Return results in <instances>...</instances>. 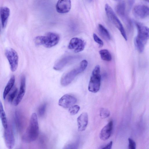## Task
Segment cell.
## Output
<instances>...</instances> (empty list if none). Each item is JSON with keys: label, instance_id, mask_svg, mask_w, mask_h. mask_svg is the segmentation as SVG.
I'll use <instances>...</instances> for the list:
<instances>
[{"label": "cell", "instance_id": "obj_1", "mask_svg": "<svg viewBox=\"0 0 149 149\" xmlns=\"http://www.w3.org/2000/svg\"><path fill=\"white\" fill-rule=\"evenodd\" d=\"M39 133L37 116L35 113H33L31 115L29 126L23 136L22 140L28 143L33 141L37 138Z\"/></svg>", "mask_w": 149, "mask_h": 149}, {"label": "cell", "instance_id": "obj_2", "mask_svg": "<svg viewBox=\"0 0 149 149\" xmlns=\"http://www.w3.org/2000/svg\"><path fill=\"white\" fill-rule=\"evenodd\" d=\"M88 63L87 60H84L81 62L78 67L65 74L61 80V85L63 86H66L69 84L77 75L85 70Z\"/></svg>", "mask_w": 149, "mask_h": 149}, {"label": "cell", "instance_id": "obj_3", "mask_svg": "<svg viewBox=\"0 0 149 149\" xmlns=\"http://www.w3.org/2000/svg\"><path fill=\"white\" fill-rule=\"evenodd\" d=\"M60 39L59 35L56 33L49 32L45 36L36 37L34 42L37 45H43L47 48H50L57 45Z\"/></svg>", "mask_w": 149, "mask_h": 149}, {"label": "cell", "instance_id": "obj_4", "mask_svg": "<svg viewBox=\"0 0 149 149\" xmlns=\"http://www.w3.org/2000/svg\"><path fill=\"white\" fill-rule=\"evenodd\" d=\"M107 16L110 21L119 30L125 40L127 37L124 28L111 7L107 3L105 6Z\"/></svg>", "mask_w": 149, "mask_h": 149}, {"label": "cell", "instance_id": "obj_5", "mask_svg": "<svg viewBox=\"0 0 149 149\" xmlns=\"http://www.w3.org/2000/svg\"><path fill=\"white\" fill-rule=\"evenodd\" d=\"M100 67L99 65L95 66L90 77L88 90L91 92L96 93L99 90L101 82Z\"/></svg>", "mask_w": 149, "mask_h": 149}, {"label": "cell", "instance_id": "obj_6", "mask_svg": "<svg viewBox=\"0 0 149 149\" xmlns=\"http://www.w3.org/2000/svg\"><path fill=\"white\" fill-rule=\"evenodd\" d=\"M5 55L9 63L11 71L15 72L18 64L19 57L17 53L14 49L8 48L5 51Z\"/></svg>", "mask_w": 149, "mask_h": 149}, {"label": "cell", "instance_id": "obj_7", "mask_svg": "<svg viewBox=\"0 0 149 149\" xmlns=\"http://www.w3.org/2000/svg\"><path fill=\"white\" fill-rule=\"evenodd\" d=\"M135 24L138 30L135 38L145 45L149 38V28L139 22H136Z\"/></svg>", "mask_w": 149, "mask_h": 149}, {"label": "cell", "instance_id": "obj_8", "mask_svg": "<svg viewBox=\"0 0 149 149\" xmlns=\"http://www.w3.org/2000/svg\"><path fill=\"white\" fill-rule=\"evenodd\" d=\"M85 42L82 39L78 38H74L70 40L68 48L75 53L83 51L85 47Z\"/></svg>", "mask_w": 149, "mask_h": 149}, {"label": "cell", "instance_id": "obj_9", "mask_svg": "<svg viewBox=\"0 0 149 149\" xmlns=\"http://www.w3.org/2000/svg\"><path fill=\"white\" fill-rule=\"evenodd\" d=\"M132 13L134 16L138 18H145L149 15V7L144 5H136L134 7Z\"/></svg>", "mask_w": 149, "mask_h": 149}, {"label": "cell", "instance_id": "obj_10", "mask_svg": "<svg viewBox=\"0 0 149 149\" xmlns=\"http://www.w3.org/2000/svg\"><path fill=\"white\" fill-rule=\"evenodd\" d=\"M126 4L124 1H120L115 7V10L118 15L129 26L131 25V22L125 14Z\"/></svg>", "mask_w": 149, "mask_h": 149}, {"label": "cell", "instance_id": "obj_11", "mask_svg": "<svg viewBox=\"0 0 149 149\" xmlns=\"http://www.w3.org/2000/svg\"><path fill=\"white\" fill-rule=\"evenodd\" d=\"M77 98L73 96L66 94L63 96L59 100L58 105L65 108H68L73 106L77 102Z\"/></svg>", "mask_w": 149, "mask_h": 149}, {"label": "cell", "instance_id": "obj_12", "mask_svg": "<svg viewBox=\"0 0 149 149\" xmlns=\"http://www.w3.org/2000/svg\"><path fill=\"white\" fill-rule=\"evenodd\" d=\"M4 138L7 148L8 149H13L15 146V139L12 130L8 126L4 129Z\"/></svg>", "mask_w": 149, "mask_h": 149}, {"label": "cell", "instance_id": "obj_13", "mask_svg": "<svg viewBox=\"0 0 149 149\" xmlns=\"http://www.w3.org/2000/svg\"><path fill=\"white\" fill-rule=\"evenodd\" d=\"M113 127V121L111 120L101 130L99 134L100 139L103 141L108 140L111 135Z\"/></svg>", "mask_w": 149, "mask_h": 149}, {"label": "cell", "instance_id": "obj_14", "mask_svg": "<svg viewBox=\"0 0 149 149\" xmlns=\"http://www.w3.org/2000/svg\"><path fill=\"white\" fill-rule=\"evenodd\" d=\"M26 86V77L24 75H22L21 78L19 93L14 102L15 106L18 105L22 99L25 93Z\"/></svg>", "mask_w": 149, "mask_h": 149}, {"label": "cell", "instance_id": "obj_15", "mask_svg": "<svg viewBox=\"0 0 149 149\" xmlns=\"http://www.w3.org/2000/svg\"><path fill=\"white\" fill-rule=\"evenodd\" d=\"M71 6V2L70 0H58L56 6V9L58 12L61 13H65L70 11Z\"/></svg>", "mask_w": 149, "mask_h": 149}, {"label": "cell", "instance_id": "obj_16", "mask_svg": "<svg viewBox=\"0 0 149 149\" xmlns=\"http://www.w3.org/2000/svg\"><path fill=\"white\" fill-rule=\"evenodd\" d=\"M77 122L78 130L80 132L85 131L88 123V116L87 113H82L77 118Z\"/></svg>", "mask_w": 149, "mask_h": 149}, {"label": "cell", "instance_id": "obj_17", "mask_svg": "<svg viewBox=\"0 0 149 149\" xmlns=\"http://www.w3.org/2000/svg\"><path fill=\"white\" fill-rule=\"evenodd\" d=\"M10 9L6 6H3L0 9V16L1 25L3 28H5L10 15Z\"/></svg>", "mask_w": 149, "mask_h": 149}, {"label": "cell", "instance_id": "obj_18", "mask_svg": "<svg viewBox=\"0 0 149 149\" xmlns=\"http://www.w3.org/2000/svg\"><path fill=\"white\" fill-rule=\"evenodd\" d=\"M15 81V78L14 75H12L8 81L6 86L3 93V97L5 99L6 96L13 87Z\"/></svg>", "mask_w": 149, "mask_h": 149}, {"label": "cell", "instance_id": "obj_19", "mask_svg": "<svg viewBox=\"0 0 149 149\" xmlns=\"http://www.w3.org/2000/svg\"><path fill=\"white\" fill-rule=\"evenodd\" d=\"M71 58L70 57L63 58L59 61L53 67V69L56 70H60L62 69L70 60Z\"/></svg>", "mask_w": 149, "mask_h": 149}, {"label": "cell", "instance_id": "obj_20", "mask_svg": "<svg viewBox=\"0 0 149 149\" xmlns=\"http://www.w3.org/2000/svg\"><path fill=\"white\" fill-rule=\"evenodd\" d=\"M0 118L4 129H6L8 126L7 119L4 111L2 103L0 100Z\"/></svg>", "mask_w": 149, "mask_h": 149}, {"label": "cell", "instance_id": "obj_21", "mask_svg": "<svg viewBox=\"0 0 149 149\" xmlns=\"http://www.w3.org/2000/svg\"><path fill=\"white\" fill-rule=\"evenodd\" d=\"M99 33L103 38L107 40L111 39V36L108 30L102 25L99 24L98 25Z\"/></svg>", "mask_w": 149, "mask_h": 149}, {"label": "cell", "instance_id": "obj_22", "mask_svg": "<svg viewBox=\"0 0 149 149\" xmlns=\"http://www.w3.org/2000/svg\"><path fill=\"white\" fill-rule=\"evenodd\" d=\"M99 53L102 60L107 61H109L111 60V54L107 49H101L99 51Z\"/></svg>", "mask_w": 149, "mask_h": 149}, {"label": "cell", "instance_id": "obj_23", "mask_svg": "<svg viewBox=\"0 0 149 149\" xmlns=\"http://www.w3.org/2000/svg\"><path fill=\"white\" fill-rule=\"evenodd\" d=\"M134 43L138 52L141 53H142L144 49L145 45L135 38L134 39Z\"/></svg>", "mask_w": 149, "mask_h": 149}, {"label": "cell", "instance_id": "obj_24", "mask_svg": "<svg viewBox=\"0 0 149 149\" xmlns=\"http://www.w3.org/2000/svg\"><path fill=\"white\" fill-rule=\"evenodd\" d=\"M99 113L101 118L103 119L108 117L110 115L109 111L108 109L105 108H101L99 111Z\"/></svg>", "mask_w": 149, "mask_h": 149}, {"label": "cell", "instance_id": "obj_25", "mask_svg": "<svg viewBox=\"0 0 149 149\" xmlns=\"http://www.w3.org/2000/svg\"><path fill=\"white\" fill-rule=\"evenodd\" d=\"M80 109V107L78 105H73L69 108V111L71 115H74L78 113Z\"/></svg>", "mask_w": 149, "mask_h": 149}, {"label": "cell", "instance_id": "obj_26", "mask_svg": "<svg viewBox=\"0 0 149 149\" xmlns=\"http://www.w3.org/2000/svg\"><path fill=\"white\" fill-rule=\"evenodd\" d=\"M47 107V104L44 103L41 105L38 110V114L40 117L43 116L45 114Z\"/></svg>", "mask_w": 149, "mask_h": 149}, {"label": "cell", "instance_id": "obj_27", "mask_svg": "<svg viewBox=\"0 0 149 149\" xmlns=\"http://www.w3.org/2000/svg\"><path fill=\"white\" fill-rule=\"evenodd\" d=\"M17 92L18 89L16 88L9 95L8 98V100L9 102L11 103L13 101L17 95Z\"/></svg>", "mask_w": 149, "mask_h": 149}, {"label": "cell", "instance_id": "obj_28", "mask_svg": "<svg viewBox=\"0 0 149 149\" xmlns=\"http://www.w3.org/2000/svg\"><path fill=\"white\" fill-rule=\"evenodd\" d=\"M78 143H72L66 145L63 149H77L78 147Z\"/></svg>", "mask_w": 149, "mask_h": 149}, {"label": "cell", "instance_id": "obj_29", "mask_svg": "<svg viewBox=\"0 0 149 149\" xmlns=\"http://www.w3.org/2000/svg\"><path fill=\"white\" fill-rule=\"evenodd\" d=\"M128 149H136V144L135 141L132 139L129 138Z\"/></svg>", "mask_w": 149, "mask_h": 149}, {"label": "cell", "instance_id": "obj_30", "mask_svg": "<svg viewBox=\"0 0 149 149\" xmlns=\"http://www.w3.org/2000/svg\"><path fill=\"white\" fill-rule=\"evenodd\" d=\"M93 38L95 42L98 44L100 47L103 46L104 43L103 41L95 33L93 34Z\"/></svg>", "mask_w": 149, "mask_h": 149}, {"label": "cell", "instance_id": "obj_31", "mask_svg": "<svg viewBox=\"0 0 149 149\" xmlns=\"http://www.w3.org/2000/svg\"><path fill=\"white\" fill-rule=\"evenodd\" d=\"M113 145V142L112 141L109 142L101 149H111Z\"/></svg>", "mask_w": 149, "mask_h": 149}]
</instances>
